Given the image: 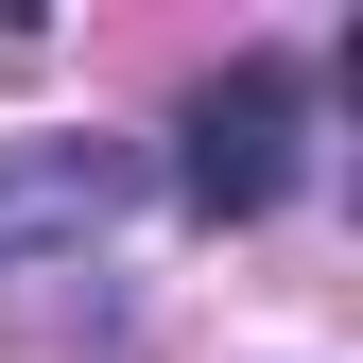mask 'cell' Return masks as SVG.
Wrapping results in <instances>:
<instances>
[{"label":"cell","instance_id":"6da1fadb","mask_svg":"<svg viewBox=\"0 0 363 363\" xmlns=\"http://www.w3.org/2000/svg\"><path fill=\"white\" fill-rule=\"evenodd\" d=\"M311 173V69L294 52H225L208 86H191V139H173V191H191L208 225H259Z\"/></svg>","mask_w":363,"mask_h":363},{"label":"cell","instance_id":"7a4b0ae2","mask_svg":"<svg viewBox=\"0 0 363 363\" xmlns=\"http://www.w3.org/2000/svg\"><path fill=\"white\" fill-rule=\"evenodd\" d=\"M121 208H139V139H18V156H0V259L104 242Z\"/></svg>","mask_w":363,"mask_h":363}]
</instances>
